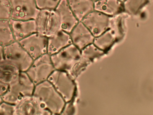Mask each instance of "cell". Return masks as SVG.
<instances>
[{
  "label": "cell",
  "mask_w": 153,
  "mask_h": 115,
  "mask_svg": "<svg viewBox=\"0 0 153 115\" xmlns=\"http://www.w3.org/2000/svg\"><path fill=\"white\" fill-rule=\"evenodd\" d=\"M33 95L39 98L51 115L62 113L66 102L49 80L36 85Z\"/></svg>",
  "instance_id": "6da1fadb"
},
{
  "label": "cell",
  "mask_w": 153,
  "mask_h": 115,
  "mask_svg": "<svg viewBox=\"0 0 153 115\" xmlns=\"http://www.w3.org/2000/svg\"><path fill=\"white\" fill-rule=\"evenodd\" d=\"M35 86L27 72L21 71L18 79L9 85L8 90L2 99L15 105L24 97L33 95Z\"/></svg>",
  "instance_id": "7a4b0ae2"
},
{
  "label": "cell",
  "mask_w": 153,
  "mask_h": 115,
  "mask_svg": "<svg viewBox=\"0 0 153 115\" xmlns=\"http://www.w3.org/2000/svg\"><path fill=\"white\" fill-rule=\"evenodd\" d=\"M48 80L66 103L73 100L76 92V84L68 72L55 70L50 75Z\"/></svg>",
  "instance_id": "3957f363"
},
{
  "label": "cell",
  "mask_w": 153,
  "mask_h": 115,
  "mask_svg": "<svg viewBox=\"0 0 153 115\" xmlns=\"http://www.w3.org/2000/svg\"><path fill=\"white\" fill-rule=\"evenodd\" d=\"M4 60L15 65L21 71H27L34 60L17 41L4 47Z\"/></svg>",
  "instance_id": "277c9868"
},
{
  "label": "cell",
  "mask_w": 153,
  "mask_h": 115,
  "mask_svg": "<svg viewBox=\"0 0 153 115\" xmlns=\"http://www.w3.org/2000/svg\"><path fill=\"white\" fill-rule=\"evenodd\" d=\"M81 57V50L72 43L51 56L55 70L68 72L72 69Z\"/></svg>",
  "instance_id": "5b68a950"
},
{
  "label": "cell",
  "mask_w": 153,
  "mask_h": 115,
  "mask_svg": "<svg viewBox=\"0 0 153 115\" xmlns=\"http://www.w3.org/2000/svg\"><path fill=\"white\" fill-rule=\"evenodd\" d=\"M55 70L51 56L46 53L34 59L26 72L36 85L48 80Z\"/></svg>",
  "instance_id": "8992f818"
},
{
  "label": "cell",
  "mask_w": 153,
  "mask_h": 115,
  "mask_svg": "<svg viewBox=\"0 0 153 115\" xmlns=\"http://www.w3.org/2000/svg\"><path fill=\"white\" fill-rule=\"evenodd\" d=\"M35 20L37 32L48 38L62 30L59 15L55 10H40Z\"/></svg>",
  "instance_id": "52a82bcc"
},
{
  "label": "cell",
  "mask_w": 153,
  "mask_h": 115,
  "mask_svg": "<svg viewBox=\"0 0 153 115\" xmlns=\"http://www.w3.org/2000/svg\"><path fill=\"white\" fill-rule=\"evenodd\" d=\"M11 8L10 19L16 20H36L40 10L35 0H10Z\"/></svg>",
  "instance_id": "ba28073f"
},
{
  "label": "cell",
  "mask_w": 153,
  "mask_h": 115,
  "mask_svg": "<svg viewBox=\"0 0 153 115\" xmlns=\"http://www.w3.org/2000/svg\"><path fill=\"white\" fill-rule=\"evenodd\" d=\"M33 59L47 53L48 37L36 32L19 41Z\"/></svg>",
  "instance_id": "9c48e42d"
},
{
  "label": "cell",
  "mask_w": 153,
  "mask_h": 115,
  "mask_svg": "<svg viewBox=\"0 0 153 115\" xmlns=\"http://www.w3.org/2000/svg\"><path fill=\"white\" fill-rule=\"evenodd\" d=\"M51 115L38 98L34 95L27 96L15 105L13 115Z\"/></svg>",
  "instance_id": "30bf717a"
},
{
  "label": "cell",
  "mask_w": 153,
  "mask_h": 115,
  "mask_svg": "<svg viewBox=\"0 0 153 115\" xmlns=\"http://www.w3.org/2000/svg\"><path fill=\"white\" fill-rule=\"evenodd\" d=\"M111 17L94 10L81 22L96 37L110 29Z\"/></svg>",
  "instance_id": "8fae6325"
},
{
  "label": "cell",
  "mask_w": 153,
  "mask_h": 115,
  "mask_svg": "<svg viewBox=\"0 0 153 115\" xmlns=\"http://www.w3.org/2000/svg\"><path fill=\"white\" fill-rule=\"evenodd\" d=\"M72 43L80 50L86 46L93 43L94 36L86 26L79 22L70 32Z\"/></svg>",
  "instance_id": "7c38bea8"
},
{
  "label": "cell",
  "mask_w": 153,
  "mask_h": 115,
  "mask_svg": "<svg viewBox=\"0 0 153 115\" xmlns=\"http://www.w3.org/2000/svg\"><path fill=\"white\" fill-rule=\"evenodd\" d=\"M15 41H20L29 35L37 32L36 20H10Z\"/></svg>",
  "instance_id": "4fadbf2b"
},
{
  "label": "cell",
  "mask_w": 153,
  "mask_h": 115,
  "mask_svg": "<svg viewBox=\"0 0 153 115\" xmlns=\"http://www.w3.org/2000/svg\"><path fill=\"white\" fill-rule=\"evenodd\" d=\"M55 10L59 15L62 30L70 33L79 21L71 10L67 0H61Z\"/></svg>",
  "instance_id": "5bb4252c"
},
{
  "label": "cell",
  "mask_w": 153,
  "mask_h": 115,
  "mask_svg": "<svg viewBox=\"0 0 153 115\" xmlns=\"http://www.w3.org/2000/svg\"><path fill=\"white\" fill-rule=\"evenodd\" d=\"M72 44L70 33L62 30L48 38L47 53L50 56Z\"/></svg>",
  "instance_id": "9a60e30c"
},
{
  "label": "cell",
  "mask_w": 153,
  "mask_h": 115,
  "mask_svg": "<svg viewBox=\"0 0 153 115\" xmlns=\"http://www.w3.org/2000/svg\"><path fill=\"white\" fill-rule=\"evenodd\" d=\"M94 7L95 11L111 17L124 12L123 2L120 0H97Z\"/></svg>",
  "instance_id": "2e32d148"
},
{
  "label": "cell",
  "mask_w": 153,
  "mask_h": 115,
  "mask_svg": "<svg viewBox=\"0 0 153 115\" xmlns=\"http://www.w3.org/2000/svg\"><path fill=\"white\" fill-rule=\"evenodd\" d=\"M71 10L79 22L94 10L93 0H67Z\"/></svg>",
  "instance_id": "e0dca14e"
},
{
  "label": "cell",
  "mask_w": 153,
  "mask_h": 115,
  "mask_svg": "<svg viewBox=\"0 0 153 115\" xmlns=\"http://www.w3.org/2000/svg\"><path fill=\"white\" fill-rule=\"evenodd\" d=\"M21 71L15 65L3 60L0 62V80L8 85L18 79Z\"/></svg>",
  "instance_id": "ac0fdd59"
},
{
  "label": "cell",
  "mask_w": 153,
  "mask_h": 115,
  "mask_svg": "<svg viewBox=\"0 0 153 115\" xmlns=\"http://www.w3.org/2000/svg\"><path fill=\"white\" fill-rule=\"evenodd\" d=\"M117 40L114 33L109 29L100 36L95 37L93 43L98 48L106 53Z\"/></svg>",
  "instance_id": "d6986e66"
},
{
  "label": "cell",
  "mask_w": 153,
  "mask_h": 115,
  "mask_svg": "<svg viewBox=\"0 0 153 115\" xmlns=\"http://www.w3.org/2000/svg\"><path fill=\"white\" fill-rule=\"evenodd\" d=\"M10 20H0V46L3 47L15 41Z\"/></svg>",
  "instance_id": "ffe728a7"
},
{
  "label": "cell",
  "mask_w": 153,
  "mask_h": 115,
  "mask_svg": "<svg viewBox=\"0 0 153 115\" xmlns=\"http://www.w3.org/2000/svg\"><path fill=\"white\" fill-rule=\"evenodd\" d=\"M149 0H125L123 2L124 11L130 14H135L146 5Z\"/></svg>",
  "instance_id": "44dd1931"
},
{
  "label": "cell",
  "mask_w": 153,
  "mask_h": 115,
  "mask_svg": "<svg viewBox=\"0 0 153 115\" xmlns=\"http://www.w3.org/2000/svg\"><path fill=\"white\" fill-rule=\"evenodd\" d=\"M81 57L91 62L94 59L100 57L106 54L98 48L94 43L90 44L81 50Z\"/></svg>",
  "instance_id": "7402d4cb"
},
{
  "label": "cell",
  "mask_w": 153,
  "mask_h": 115,
  "mask_svg": "<svg viewBox=\"0 0 153 115\" xmlns=\"http://www.w3.org/2000/svg\"><path fill=\"white\" fill-rule=\"evenodd\" d=\"M61 0H35L39 10H55Z\"/></svg>",
  "instance_id": "603a6c76"
},
{
  "label": "cell",
  "mask_w": 153,
  "mask_h": 115,
  "mask_svg": "<svg viewBox=\"0 0 153 115\" xmlns=\"http://www.w3.org/2000/svg\"><path fill=\"white\" fill-rule=\"evenodd\" d=\"M11 8L10 0H0V20H10Z\"/></svg>",
  "instance_id": "cb8c5ba5"
},
{
  "label": "cell",
  "mask_w": 153,
  "mask_h": 115,
  "mask_svg": "<svg viewBox=\"0 0 153 115\" xmlns=\"http://www.w3.org/2000/svg\"><path fill=\"white\" fill-rule=\"evenodd\" d=\"M15 105L2 101L0 103V115H13Z\"/></svg>",
  "instance_id": "d4e9b609"
},
{
  "label": "cell",
  "mask_w": 153,
  "mask_h": 115,
  "mask_svg": "<svg viewBox=\"0 0 153 115\" xmlns=\"http://www.w3.org/2000/svg\"><path fill=\"white\" fill-rule=\"evenodd\" d=\"M8 88H9V85L8 84H5L0 80V96L1 97H2L6 93L8 90Z\"/></svg>",
  "instance_id": "484cf974"
},
{
  "label": "cell",
  "mask_w": 153,
  "mask_h": 115,
  "mask_svg": "<svg viewBox=\"0 0 153 115\" xmlns=\"http://www.w3.org/2000/svg\"><path fill=\"white\" fill-rule=\"evenodd\" d=\"M4 60V47L0 46V62Z\"/></svg>",
  "instance_id": "4316f807"
},
{
  "label": "cell",
  "mask_w": 153,
  "mask_h": 115,
  "mask_svg": "<svg viewBox=\"0 0 153 115\" xmlns=\"http://www.w3.org/2000/svg\"><path fill=\"white\" fill-rule=\"evenodd\" d=\"M3 100H2V98L1 97V96H0V103H1V102H2V101Z\"/></svg>",
  "instance_id": "83f0119b"
},
{
  "label": "cell",
  "mask_w": 153,
  "mask_h": 115,
  "mask_svg": "<svg viewBox=\"0 0 153 115\" xmlns=\"http://www.w3.org/2000/svg\"><path fill=\"white\" fill-rule=\"evenodd\" d=\"M93 1H94V2H95V1H97V0H93Z\"/></svg>",
  "instance_id": "f1b7e54d"
}]
</instances>
